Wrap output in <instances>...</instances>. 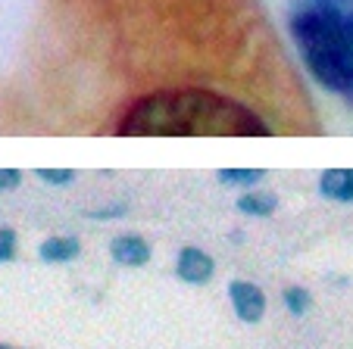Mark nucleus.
Returning <instances> with one entry per match:
<instances>
[{
  "label": "nucleus",
  "mask_w": 353,
  "mask_h": 349,
  "mask_svg": "<svg viewBox=\"0 0 353 349\" xmlns=\"http://www.w3.org/2000/svg\"><path fill=\"white\" fill-rule=\"evenodd\" d=\"M228 297H232V306H234V312H238V318L247 324L260 321L263 312H266V293L250 281H232L228 284Z\"/></svg>",
  "instance_id": "7ed1b4c3"
},
{
  "label": "nucleus",
  "mask_w": 353,
  "mask_h": 349,
  "mask_svg": "<svg viewBox=\"0 0 353 349\" xmlns=\"http://www.w3.org/2000/svg\"><path fill=\"white\" fill-rule=\"evenodd\" d=\"M266 178V169H219V181L232 187H247Z\"/></svg>",
  "instance_id": "1a4fd4ad"
},
{
  "label": "nucleus",
  "mask_w": 353,
  "mask_h": 349,
  "mask_svg": "<svg viewBox=\"0 0 353 349\" xmlns=\"http://www.w3.org/2000/svg\"><path fill=\"white\" fill-rule=\"evenodd\" d=\"M285 306L291 315H307L310 306H313V293L303 287H288L285 290Z\"/></svg>",
  "instance_id": "9d476101"
},
{
  "label": "nucleus",
  "mask_w": 353,
  "mask_h": 349,
  "mask_svg": "<svg viewBox=\"0 0 353 349\" xmlns=\"http://www.w3.org/2000/svg\"><path fill=\"white\" fill-rule=\"evenodd\" d=\"M319 193L334 203H353V169H328L319 181Z\"/></svg>",
  "instance_id": "423d86ee"
},
{
  "label": "nucleus",
  "mask_w": 353,
  "mask_h": 349,
  "mask_svg": "<svg viewBox=\"0 0 353 349\" xmlns=\"http://www.w3.org/2000/svg\"><path fill=\"white\" fill-rule=\"evenodd\" d=\"M79 253H81L79 237H47L44 244H41L38 256L44 259V262H72Z\"/></svg>",
  "instance_id": "0eeeda50"
},
{
  "label": "nucleus",
  "mask_w": 353,
  "mask_h": 349,
  "mask_svg": "<svg viewBox=\"0 0 353 349\" xmlns=\"http://www.w3.org/2000/svg\"><path fill=\"white\" fill-rule=\"evenodd\" d=\"M16 256V231L0 228V262H10Z\"/></svg>",
  "instance_id": "9b49d317"
},
{
  "label": "nucleus",
  "mask_w": 353,
  "mask_h": 349,
  "mask_svg": "<svg viewBox=\"0 0 353 349\" xmlns=\"http://www.w3.org/2000/svg\"><path fill=\"white\" fill-rule=\"evenodd\" d=\"M238 209L244 212V215L269 218L275 209H279V200H275V193H269V191H250L238 200Z\"/></svg>",
  "instance_id": "6e6552de"
},
{
  "label": "nucleus",
  "mask_w": 353,
  "mask_h": 349,
  "mask_svg": "<svg viewBox=\"0 0 353 349\" xmlns=\"http://www.w3.org/2000/svg\"><path fill=\"white\" fill-rule=\"evenodd\" d=\"M216 271V262L210 253L197 250V246H185L179 253V262H175V275L185 284H207Z\"/></svg>",
  "instance_id": "20e7f679"
},
{
  "label": "nucleus",
  "mask_w": 353,
  "mask_h": 349,
  "mask_svg": "<svg viewBox=\"0 0 353 349\" xmlns=\"http://www.w3.org/2000/svg\"><path fill=\"white\" fill-rule=\"evenodd\" d=\"M288 28L307 72L353 103V0H291Z\"/></svg>",
  "instance_id": "f03ea898"
},
{
  "label": "nucleus",
  "mask_w": 353,
  "mask_h": 349,
  "mask_svg": "<svg viewBox=\"0 0 353 349\" xmlns=\"http://www.w3.org/2000/svg\"><path fill=\"white\" fill-rule=\"evenodd\" d=\"M0 349H13V346H3V343H0Z\"/></svg>",
  "instance_id": "2eb2a0df"
},
{
  "label": "nucleus",
  "mask_w": 353,
  "mask_h": 349,
  "mask_svg": "<svg viewBox=\"0 0 353 349\" xmlns=\"http://www.w3.org/2000/svg\"><path fill=\"white\" fill-rule=\"evenodd\" d=\"M22 184L19 169H0V191H16Z\"/></svg>",
  "instance_id": "ddd939ff"
},
{
  "label": "nucleus",
  "mask_w": 353,
  "mask_h": 349,
  "mask_svg": "<svg viewBox=\"0 0 353 349\" xmlns=\"http://www.w3.org/2000/svg\"><path fill=\"white\" fill-rule=\"evenodd\" d=\"M91 218H119L125 215V206H116V209H100V212H88Z\"/></svg>",
  "instance_id": "4468645a"
},
{
  "label": "nucleus",
  "mask_w": 353,
  "mask_h": 349,
  "mask_svg": "<svg viewBox=\"0 0 353 349\" xmlns=\"http://www.w3.org/2000/svg\"><path fill=\"white\" fill-rule=\"evenodd\" d=\"M119 134H269L254 109L216 91H160L138 100L119 122Z\"/></svg>",
  "instance_id": "f257e3e1"
},
{
  "label": "nucleus",
  "mask_w": 353,
  "mask_h": 349,
  "mask_svg": "<svg viewBox=\"0 0 353 349\" xmlns=\"http://www.w3.org/2000/svg\"><path fill=\"white\" fill-rule=\"evenodd\" d=\"M110 256L119 265H128V268H141V265L150 262V244L138 234H119V237L110 244Z\"/></svg>",
  "instance_id": "39448f33"
},
{
  "label": "nucleus",
  "mask_w": 353,
  "mask_h": 349,
  "mask_svg": "<svg viewBox=\"0 0 353 349\" xmlns=\"http://www.w3.org/2000/svg\"><path fill=\"white\" fill-rule=\"evenodd\" d=\"M38 178H44L47 184H69L72 169H38Z\"/></svg>",
  "instance_id": "f8f14e48"
}]
</instances>
